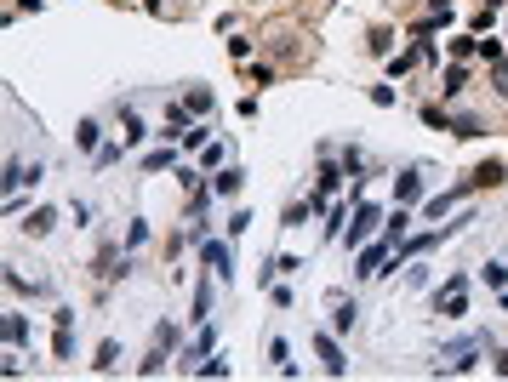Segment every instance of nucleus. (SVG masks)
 Returning a JSON list of instances; mask_svg holds the SVG:
<instances>
[{
  "label": "nucleus",
  "mask_w": 508,
  "mask_h": 382,
  "mask_svg": "<svg viewBox=\"0 0 508 382\" xmlns=\"http://www.w3.org/2000/svg\"><path fill=\"white\" fill-rule=\"evenodd\" d=\"M486 348H491V336H486V331L457 336V343H446V348H440V365H446V371H469V365H474V354H486Z\"/></svg>",
  "instance_id": "nucleus-1"
},
{
  "label": "nucleus",
  "mask_w": 508,
  "mask_h": 382,
  "mask_svg": "<svg viewBox=\"0 0 508 382\" xmlns=\"http://www.w3.org/2000/svg\"><path fill=\"white\" fill-rule=\"evenodd\" d=\"M440 314H446V320L469 314V280H462V274H451V280L440 285Z\"/></svg>",
  "instance_id": "nucleus-2"
},
{
  "label": "nucleus",
  "mask_w": 508,
  "mask_h": 382,
  "mask_svg": "<svg viewBox=\"0 0 508 382\" xmlns=\"http://www.w3.org/2000/svg\"><path fill=\"white\" fill-rule=\"evenodd\" d=\"M377 223H383V211H377V205H360V211H354V223H349V234H343V240H349V245H366V234H371Z\"/></svg>",
  "instance_id": "nucleus-3"
},
{
  "label": "nucleus",
  "mask_w": 508,
  "mask_h": 382,
  "mask_svg": "<svg viewBox=\"0 0 508 382\" xmlns=\"http://www.w3.org/2000/svg\"><path fill=\"white\" fill-rule=\"evenodd\" d=\"M200 257H206V268H218V280H234V268H229V245H223V240H206Z\"/></svg>",
  "instance_id": "nucleus-4"
},
{
  "label": "nucleus",
  "mask_w": 508,
  "mask_h": 382,
  "mask_svg": "<svg viewBox=\"0 0 508 382\" xmlns=\"http://www.w3.org/2000/svg\"><path fill=\"white\" fill-rule=\"evenodd\" d=\"M314 348H320V360H326V371H331V376H343V371H349V365H343V348H337V343H331L326 331L314 336Z\"/></svg>",
  "instance_id": "nucleus-5"
},
{
  "label": "nucleus",
  "mask_w": 508,
  "mask_h": 382,
  "mask_svg": "<svg viewBox=\"0 0 508 382\" xmlns=\"http://www.w3.org/2000/svg\"><path fill=\"white\" fill-rule=\"evenodd\" d=\"M394 200H400V205L422 200V172H400V183H394Z\"/></svg>",
  "instance_id": "nucleus-6"
},
{
  "label": "nucleus",
  "mask_w": 508,
  "mask_h": 382,
  "mask_svg": "<svg viewBox=\"0 0 508 382\" xmlns=\"http://www.w3.org/2000/svg\"><path fill=\"white\" fill-rule=\"evenodd\" d=\"M497 183H502V160H486L480 172L469 177V189H497Z\"/></svg>",
  "instance_id": "nucleus-7"
},
{
  "label": "nucleus",
  "mask_w": 508,
  "mask_h": 382,
  "mask_svg": "<svg viewBox=\"0 0 508 382\" xmlns=\"http://www.w3.org/2000/svg\"><path fill=\"white\" fill-rule=\"evenodd\" d=\"M29 343V320L23 314H6V348H23Z\"/></svg>",
  "instance_id": "nucleus-8"
},
{
  "label": "nucleus",
  "mask_w": 508,
  "mask_h": 382,
  "mask_svg": "<svg viewBox=\"0 0 508 382\" xmlns=\"http://www.w3.org/2000/svg\"><path fill=\"white\" fill-rule=\"evenodd\" d=\"M211 189H218V194H229V200H234V194L246 189V172H234V165H229V172H218V183H211Z\"/></svg>",
  "instance_id": "nucleus-9"
},
{
  "label": "nucleus",
  "mask_w": 508,
  "mask_h": 382,
  "mask_svg": "<svg viewBox=\"0 0 508 382\" xmlns=\"http://www.w3.org/2000/svg\"><path fill=\"white\" fill-rule=\"evenodd\" d=\"M331 325H337V331L354 325V303H349V296H331Z\"/></svg>",
  "instance_id": "nucleus-10"
},
{
  "label": "nucleus",
  "mask_w": 508,
  "mask_h": 382,
  "mask_svg": "<svg viewBox=\"0 0 508 382\" xmlns=\"http://www.w3.org/2000/svg\"><path fill=\"white\" fill-rule=\"evenodd\" d=\"M52 223H58V211H46V205H40V211H29V234H52Z\"/></svg>",
  "instance_id": "nucleus-11"
},
{
  "label": "nucleus",
  "mask_w": 508,
  "mask_h": 382,
  "mask_svg": "<svg viewBox=\"0 0 508 382\" xmlns=\"http://www.w3.org/2000/svg\"><path fill=\"white\" fill-rule=\"evenodd\" d=\"M183 109H189V114H211V92H206V86L183 92Z\"/></svg>",
  "instance_id": "nucleus-12"
},
{
  "label": "nucleus",
  "mask_w": 508,
  "mask_h": 382,
  "mask_svg": "<svg viewBox=\"0 0 508 382\" xmlns=\"http://www.w3.org/2000/svg\"><path fill=\"white\" fill-rule=\"evenodd\" d=\"M98 137H103V125H98V120H80V132H74V143H80V149H98Z\"/></svg>",
  "instance_id": "nucleus-13"
},
{
  "label": "nucleus",
  "mask_w": 508,
  "mask_h": 382,
  "mask_svg": "<svg viewBox=\"0 0 508 382\" xmlns=\"http://www.w3.org/2000/svg\"><path fill=\"white\" fill-rule=\"evenodd\" d=\"M52 354H58V360H69V354H74V336H69V325H58V336H52Z\"/></svg>",
  "instance_id": "nucleus-14"
},
{
  "label": "nucleus",
  "mask_w": 508,
  "mask_h": 382,
  "mask_svg": "<svg viewBox=\"0 0 508 382\" xmlns=\"http://www.w3.org/2000/svg\"><path fill=\"white\" fill-rule=\"evenodd\" d=\"M126 149H132V143H126V137H120V143H103V149H98V165H114V160H120Z\"/></svg>",
  "instance_id": "nucleus-15"
},
{
  "label": "nucleus",
  "mask_w": 508,
  "mask_h": 382,
  "mask_svg": "<svg viewBox=\"0 0 508 382\" xmlns=\"http://www.w3.org/2000/svg\"><path fill=\"white\" fill-rule=\"evenodd\" d=\"M183 120H189V109H178V103H166V132H172V137L183 132Z\"/></svg>",
  "instance_id": "nucleus-16"
},
{
  "label": "nucleus",
  "mask_w": 508,
  "mask_h": 382,
  "mask_svg": "<svg viewBox=\"0 0 508 382\" xmlns=\"http://www.w3.org/2000/svg\"><path fill=\"white\" fill-rule=\"evenodd\" d=\"M172 165V149H154V154H143V172H166Z\"/></svg>",
  "instance_id": "nucleus-17"
},
{
  "label": "nucleus",
  "mask_w": 508,
  "mask_h": 382,
  "mask_svg": "<svg viewBox=\"0 0 508 382\" xmlns=\"http://www.w3.org/2000/svg\"><path fill=\"white\" fill-rule=\"evenodd\" d=\"M120 137H126V143H143V120H138L132 109H126V132H120Z\"/></svg>",
  "instance_id": "nucleus-18"
},
{
  "label": "nucleus",
  "mask_w": 508,
  "mask_h": 382,
  "mask_svg": "<svg viewBox=\"0 0 508 382\" xmlns=\"http://www.w3.org/2000/svg\"><path fill=\"white\" fill-rule=\"evenodd\" d=\"M451 125H457V137H480V120H474V114H457Z\"/></svg>",
  "instance_id": "nucleus-19"
},
{
  "label": "nucleus",
  "mask_w": 508,
  "mask_h": 382,
  "mask_svg": "<svg viewBox=\"0 0 508 382\" xmlns=\"http://www.w3.org/2000/svg\"><path fill=\"white\" fill-rule=\"evenodd\" d=\"M486 285L502 291V285H508V268H502V263H486Z\"/></svg>",
  "instance_id": "nucleus-20"
},
{
  "label": "nucleus",
  "mask_w": 508,
  "mask_h": 382,
  "mask_svg": "<svg viewBox=\"0 0 508 382\" xmlns=\"http://www.w3.org/2000/svg\"><path fill=\"white\" fill-rule=\"evenodd\" d=\"M206 314H211V285L194 291V320H206Z\"/></svg>",
  "instance_id": "nucleus-21"
},
{
  "label": "nucleus",
  "mask_w": 508,
  "mask_h": 382,
  "mask_svg": "<svg viewBox=\"0 0 508 382\" xmlns=\"http://www.w3.org/2000/svg\"><path fill=\"white\" fill-rule=\"evenodd\" d=\"M462 80H469V69H462V63H457V69H446V92H462Z\"/></svg>",
  "instance_id": "nucleus-22"
},
{
  "label": "nucleus",
  "mask_w": 508,
  "mask_h": 382,
  "mask_svg": "<svg viewBox=\"0 0 508 382\" xmlns=\"http://www.w3.org/2000/svg\"><path fill=\"white\" fill-rule=\"evenodd\" d=\"M200 165L211 172V165H223V143H211V149H200Z\"/></svg>",
  "instance_id": "nucleus-23"
},
{
  "label": "nucleus",
  "mask_w": 508,
  "mask_h": 382,
  "mask_svg": "<svg viewBox=\"0 0 508 382\" xmlns=\"http://www.w3.org/2000/svg\"><path fill=\"white\" fill-rule=\"evenodd\" d=\"M206 132H211V125H189V132H183V143H189V149H206Z\"/></svg>",
  "instance_id": "nucleus-24"
},
{
  "label": "nucleus",
  "mask_w": 508,
  "mask_h": 382,
  "mask_svg": "<svg viewBox=\"0 0 508 382\" xmlns=\"http://www.w3.org/2000/svg\"><path fill=\"white\" fill-rule=\"evenodd\" d=\"M269 360H274V365H291V348L280 343V336H274V343H269Z\"/></svg>",
  "instance_id": "nucleus-25"
},
{
  "label": "nucleus",
  "mask_w": 508,
  "mask_h": 382,
  "mask_svg": "<svg viewBox=\"0 0 508 382\" xmlns=\"http://www.w3.org/2000/svg\"><path fill=\"white\" fill-rule=\"evenodd\" d=\"M114 360H120V348H114V343H103V348H98V371H109Z\"/></svg>",
  "instance_id": "nucleus-26"
},
{
  "label": "nucleus",
  "mask_w": 508,
  "mask_h": 382,
  "mask_svg": "<svg viewBox=\"0 0 508 382\" xmlns=\"http://www.w3.org/2000/svg\"><path fill=\"white\" fill-rule=\"evenodd\" d=\"M497 371H502V376H508V354H502V360H497Z\"/></svg>",
  "instance_id": "nucleus-27"
}]
</instances>
